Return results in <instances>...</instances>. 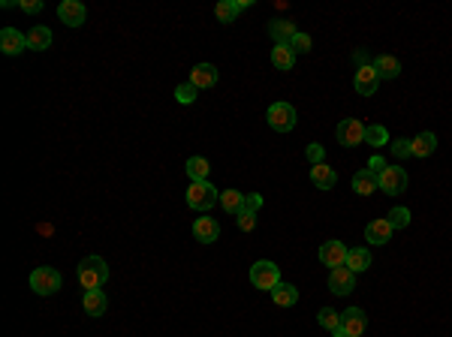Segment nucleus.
Masks as SVG:
<instances>
[{"mask_svg":"<svg viewBox=\"0 0 452 337\" xmlns=\"http://www.w3.org/2000/svg\"><path fill=\"white\" fill-rule=\"evenodd\" d=\"M386 220L392 223V229H407V226H410V211H407V208H392Z\"/></svg>","mask_w":452,"mask_h":337,"instance_id":"2f4dec72","label":"nucleus"},{"mask_svg":"<svg viewBox=\"0 0 452 337\" xmlns=\"http://www.w3.org/2000/svg\"><path fill=\"white\" fill-rule=\"evenodd\" d=\"M365 145H371V148H383V145H389L386 126H380V124L365 126Z\"/></svg>","mask_w":452,"mask_h":337,"instance_id":"c756f323","label":"nucleus"},{"mask_svg":"<svg viewBox=\"0 0 452 337\" xmlns=\"http://www.w3.org/2000/svg\"><path fill=\"white\" fill-rule=\"evenodd\" d=\"M392 154H395L398 160H404V157H413L410 139H395V142H392Z\"/></svg>","mask_w":452,"mask_h":337,"instance_id":"e433bc0d","label":"nucleus"},{"mask_svg":"<svg viewBox=\"0 0 452 337\" xmlns=\"http://www.w3.org/2000/svg\"><path fill=\"white\" fill-rule=\"evenodd\" d=\"M266 121L275 133H293L296 130V108L289 103H271L266 112Z\"/></svg>","mask_w":452,"mask_h":337,"instance_id":"39448f33","label":"nucleus"},{"mask_svg":"<svg viewBox=\"0 0 452 337\" xmlns=\"http://www.w3.org/2000/svg\"><path fill=\"white\" fill-rule=\"evenodd\" d=\"M248 6H250V0H239V3H235V0H220V3L214 6V15L220 24H232Z\"/></svg>","mask_w":452,"mask_h":337,"instance_id":"f3484780","label":"nucleus"},{"mask_svg":"<svg viewBox=\"0 0 452 337\" xmlns=\"http://www.w3.org/2000/svg\"><path fill=\"white\" fill-rule=\"evenodd\" d=\"M316 322H320L325 331H332V334H334V331L341 329V313H338V311H332V307H323V311L316 313Z\"/></svg>","mask_w":452,"mask_h":337,"instance_id":"7c9ffc66","label":"nucleus"},{"mask_svg":"<svg viewBox=\"0 0 452 337\" xmlns=\"http://www.w3.org/2000/svg\"><path fill=\"white\" fill-rule=\"evenodd\" d=\"M374 69L380 79H398L401 76V60L395 54H380V58H374Z\"/></svg>","mask_w":452,"mask_h":337,"instance_id":"4be33fe9","label":"nucleus"},{"mask_svg":"<svg viewBox=\"0 0 452 337\" xmlns=\"http://www.w3.org/2000/svg\"><path fill=\"white\" fill-rule=\"evenodd\" d=\"M266 205L262 202V196L259 193H250V196H244V211H253V214H259V208Z\"/></svg>","mask_w":452,"mask_h":337,"instance_id":"58836bf2","label":"nucleus"},{"mask_svg":"<svg viewBox=\"0 0 452 337\" xmlns=\"http://www.w3.org/2000/svg\"><path fill=\"white\" fill-rule=\"evenodd\" d=\"M271 302H275L277 307H293L298 302V289L293 283H277L275 289H271Z\"/></svg>","mask_w":452,"mask_h":337,"instance_id":"393cba45","label":"nucleus"},{"mask_svg":"<svg viewBox=\"0 0 452 337\" xmlns=\"http://www.w3.org/2000/svg\"><path fill=\"white\" fill-rule=\"evenodd\" d=\"M235 226H239L241 232H253L257 229V214L253 211H239L235 214Z\"/></svg>","mask_w":452,"mask_h":337,"instance_id":"f704fd0d","label":"nucleus"},{"mask_svg":"<svg viewBox=\"0 0 452 337\" xmlns=\"http://www.w3.org/2000/svg\"><path fill=\"white\" fill-rule=\"evenodd\" d=\"M187 81L193 88H199V90H202V88H214L217 85V67H214V63H196V67L190 69Z\"/></svg>","mask_w":452,"mask_h":337,"instance_id":"dca6fc26","label":"nucleus"},{"mask_svg":"<svg viewBox=\"0 0 452 337\" xmlns=\"http://www.w3.org/2000/svg\"><path fill=\"white\" fill-rule=\"evenodd\" d=\"M347 247H344L341 241H325L323 247H320V262L323 265H329V271L332 268H341V265H347Z\"/></svg>","mask_w":452,"mask_h":337,"instance_id":"9b49d317","label":"nucleus"},{"mask_svg":"<svg viewBox=\"0 0 452 337\" xmlns=\"http://www.w3.org/2000/svg\"><path fill=\"white\" fill-rule=\"evenodd\" d=\"M305 157H307V163H311V166H320V163L325 160V148H323V145H316V142H311L305 148Z\"/></svg>","mask_w":452,"mask_h":337,"instance_id":"c9c22d12","label":"nucleus"},{"mask_svg":"<svg viewBox=\"0 0 452 337\" xmlns=\"http://www.w3.org/2000/svg\"><path fill=\"white\" fill-rule=\"evenodd\" d=\"M311 45H314L311 36L302 33V31H298L293 40H289V49H293V54H307V51H311Z\"/></svg>","mask_w":452,"mask_h":337,"instance_id":"72a5a7b5","label":"nucleus"},{"mask_svg":"<svg viewBox=\"0 0 452 337\" xmlns=\"http://www.w3.org/2000/svg\"><path fill=\"white\" fill-rule=\"evenodd\" d=\"M338 142L344 148H359V145H365V124L356 121V117H347V121L338 124Z\"/></svg>","mask_w":452,"mask_h":337,"instance_id":"0eeeda50","label":"nucleus"},{"mask_svg":"<svg viewBox=\"0 0 452 337\" xmlns=\"http://www.w3.org/2000/svg\"><path fill=\"white\" fill-rule=\"evenodd\" d=\"M220 202V190H217L211 181H190L187 187V205L193 211H211V208Z\"/></svg>","mask_w":452,"mask_h":337,"instance_id":"f257e3e1","label":"nucleus"},{"mask_svg":"<svg viewBox=\"0 0 452 337\" xmlns=\"http://www.w3.org/2000/svg\"><path fill=\"white\" fill-rule=\"evenodd\" d=\"M368 329V316L362 307H350V311L341 313V329L334 331L332 337H362Z\"/></svg>","mask_w":452,"mask_h":337,"instance_id":"423d86ee","label":"nucleus"},{"mask_svg":"<svg viewBox=\"0 0 452 337\" xmlns=\"http://www.w3.org/2000/svg\"><path fill=\"white\" fill-rule=\"evenodd\" d=\"M368 169H371V172H374V175H380V172H383V169H386V163H383V157H380V154H374V157H371V160H368Z\"/></svg>","mask_w":452,"mask_h":337,"instance_id":"ea45409f","label":"nucleus"},{"mask_svg":"<svg viewBox=\"0 0 452 337\" xmlns=\"http://www.w3.org/2000/svg\"><path fill=\"white\" fill-rule=\"evenodd\" d=\"M76 277H79V283L85 286V289H99L108 280V265H106V259H99V256H88V259H81L79 262V268H76Z\"/></svg>","mask_w":452,"mask_h":337,"instance_id":"f03ea898","label":"nucleus"},{"mask_svg":"<svg viewBox=\"0 0 452 337\" xmlns=\"http://www.w3.org/2000/svg\"><path fill=\"white\" fill-rule=\"evenodd\" d=\"M298 31L293 22H280V18H275V22H268V36L275 40V45H289V40H293Z\"/></svg>","mask_w":452,"mask_h":337,"instance_id":"aec40b11","label":"nucleus"},{"mask_svg":"<svg viewBox=\"0 0 452 337\" xmlns=\"http://www.w3.org/2000/svg\"><path fill=\"white\" fill-rule=\"evenodd\" d=\"M193 238L199 244H214L220 238V223L214 217H199V220H193Z\"/></svg>","mask_w":452,"mask_h":337,"instance_id":"ddd939ff","label":"nucleus"},{"mask_svg":"<svg viewBox=\"0 0 452 337\" xmlns=\"http://www.w3.org/2000/svg\"><path fill=\"white\" fill-rule=\"evenodd\" d=\"M353 85H356V90H359L362 97H371V94H374V90L380 88V76H377L374 63H371V67L356 69V76H353Z\"/></svg>","mask_w":452,"mask_h":337,"instance_id":"2eb2a0df","label":"nucleus"},{"mask_svg":"<svg viewBox=\"0 0 452 337\" xmlns=\"http://www.w3.org/2000/svg\"><path fill=\"white\" fill-rule=\"evenodd\" d=\"M410 148H413V157H431L437 151V135L434 133H419L416 139H410Z\"/></svg>","mask_w":452,"mask_h":337,"instance_id":"b1692460","label":"nucleus"},{"mask_svg":"<svg viewBox=\"0 0 452 337\" xmlns=\"http://www.w3.org/2000/svg\"><path fill=\"white\" fill-rule=\"evenodd\" d=\"M329 289H332L334 295H350L353 289H356V274H353L347 265L332 268L329 271Z\"/></svg>","mask_w":452,"mask_h":337,"instance_id":"1a4fd4ad","label":"nucleus"},{"mask_svg":"<svg viewBox=\"0 0 452 337\" xmlns=\"http://www.w3.org/2000/svg\"><path fill=\"white\" fill-rule=\"evenodd\" d=\"M353 190H356L359 196H374L380 190V175H374L371 169H362L353 175Z\"/></svg>","mask_w":452,"mask_h":337,"instance_id":"a211bd4d","label":"nucleus"},{"mask_svg":"<svg viewBox=\"0 0 452 337\" xmlns=\"http://www.w3.org/2000/svg\"><path fill=\"white\" fill-rule=\"evenodd\" d=\"M220 205L226 214H239V211H244V193H239V190H223Z\"/></svg>","mask_w":452,"mask_h":337,"instance_id":"c85d7f7f","label":"nucleus"},{"mask_svg":"<svg viewBox=\"0 0 452 337\" xmlns=\"http://www.w3.org/2000/svg\"><path fill=\"white\" fill-rule=\"evenodd\" d=\"M42 0H18V9L22 13H27V15H36V13H42Z\"/></svg>","mask_w":452,"mask_h":337,"instance_id":"4c0bfd02","label":"nucleus"},{"mask_svg":"<svg viewBox=\"0 0 452 337\" xmlns=\"http://www.w3.org/2000/svg\"><path fill=\"white\" fill-rule=\"evenodd\" d=\"M250 283L257 289H262V293H271V289L280 283V268L275 265V262H268V259L253 262L250 265Z\"/></svg>","mask_w":452,"mask_h":337,"instance_id":"20e7f679","label":"nucleus"},{"mask_svg":"<svg viewBox=\"0 0 452 337\" xmlns=\"http://www.w3.org/2000/svg\"><path fill=\"white\" fill-rule=\"evenodd\" d=\"M60 286H63V277H60V271H58V268L42 265V268H36L33 274H31V289H33L36 295H42V298L54 295Z\"/></svg>","mask_w":452,"mask_h":337,"instance_id":"7ed1b4c3","label":"nucleus"},{"mask_svg":"<svg viewBox=\"0 0 452 337\" xmlns=\"http://www.w3.org/2000/svg\"><path fill=\"white\" fill-rule=\"evenodd\" d=\"M196 94H199V88H193L190 81H184V85H178V88H175V99H178L181 106L196 103Z\"/></svg>","mask_w":452,"mask_h":337,"instance_id":"473e14b6","label":"nucleus"},{"mask_svg":"<svg viewBox=\"0 0 452 337\" xmlns=\"http://www.w3.org/2000/svg\"><path fill=\"white\" fill-rule=\"evenodd\" d=\"M293 63H296V54L289 45H275V49H271V67L275 69L286 72V69H293Z\"/></svg>","mask_w":452,"mask_h":337,"instance_id":"a878e982","label":"nucleus"},{"mask_svg":"<svg viewBox=\"0 0 452 337\" xmlns=\"http://www.w3.org/2000/svg\"><path fill=\"white\" fill-rule=\"evenodd\" d=\"M27 49V33L15 31V27H3L0 31V51L3 54H22Z\"/></svg>","mask_w":452,"mask_h":337,"instance_id":"4468645a","label":"nucleus"},{"mask_svg":"<svg viewBox=\"0 0 452 337\" xmlns=\"http://www.w3.org/2000/svg\"><path fill=\"white\" fill-rule=\"evenodd\" d=\"M81 304H85V313L88 316H103L108 311V298L103 289H85V298H81Z\"/></svg>","mask_w":452,"mask_h":337,"instance_id":"6ab92c4d","label":"nucleus"},{"mask_svg":"<svg viewBox=\"0 0 452 337\" xmlns=\"http://www.w3.org/2000/svg\"><path fill=\"white\" fill-rule=\"evenodd\" d=\"M392 223L386 220V217H380V220H371L365 226V241L374 244V247H383V244H389V238H392Z\"/></svg>","mask_w":452,"mask_h":337,"instance_id":"f8f14e48","label":"nucleus"},{"mask_svg":"<svg viewBox=\"0 0 452 337\" xmlns=\"http://www.w3.org/2000/svg\"><path fill=\"white\" fill-rule=\"evenodd\" d=\"M51 31L49 27H42V24H33L31 31H27V49H33V51H45V49H51Z\"/></svg>","mask_w":452,"mask_h":337,"instance_id":"412c9836","label":"nucleus"},{"mask_svg":"<svg viewBox=\"0 0 452 337\" xmlns=\"http://www.w3.org/2000/svg\"><path fill=\"white\" fill-rule=\"evenodd\" d=\"M380 190H383L386 196H398L407 190V172L401 166H386L380 172Z\"/></svg>","mask_w":452,"mask_h":337,"instance_id":"6e6552de","label":"nucleus"},{"mask_svg":"<svg viewBox=\"0 0 452 337\" xmlns=\"http://www.w3.org/2000/svg\"><path fill=\"white\" fill-rule=\"evenodd\" d=\"M347 268L353 271V274H362V271L371 268V253L365 247H353L347 253Z\"/></svg>","mask_w":452,"mask_h":337,"instance_id":"bb28decb","label":"nucleus"},{"mask_svg":"<svg viewBox=\"0 0 452 337\" xmlns=\"http://www.w3.org/2000/svg\"><path fill=\"white\" fill-rule=\"evenodd\" d=\"M311 181L316 190H332L334 184H338V172H334L332 166H325V163H320V166L311 169Z\"/></svg>","mask_w":452,"mask_h":337,"instance_id":"5701e85b","label":"nucleus"},{"mask_svg":"<svg viewBox=\"0 0 452 337\" xmlns=\"http://www.w3.org/2000/svg\"><path fill=\"white\" fill-rule=\"evenodd\" d=\"M58 18L67 27H81L88 18V6L79 3V0H63V3L58 6Z\"/></svg>","mask_w":452,"mask_h":337,"instance_id":"9d476101","label":"nucleus"},{"mask_svg":"<svg viewBox=\"0 0 452 337\" xmlns=\"http://www.w3.org/2000/svg\"><path fill=\"white\" fill-rule=\"evenodd\" d=\"M353 63H356V69H362V67H371L374 60H371L365 51H356V54H353Z\"/></svg>","mask_w":452,"mask_h":337,"instance_id":"a19ab883","label":"nucleus"},{"mask_svg":"<svg viewBox=\"0 0 452 337\" xmlns=\"http://www.w3.org/2000/svg\"><path fill=\"white\" fill-rule=\"evenodd\" d=\"M184 169H187L190 181H208V175H211V163H208L205 157H190Z\"/></svg>","mask_w":452,"mask_h":337,"instance_id":"cd10ccee","label":"nucleus"}]
</instances>
